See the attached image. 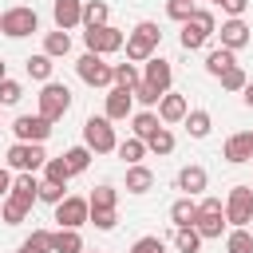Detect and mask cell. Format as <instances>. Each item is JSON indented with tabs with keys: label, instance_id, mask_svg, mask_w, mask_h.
<instances>
[{
	"label": "cell",
	"instance_id": "obj_22",
	"mask_svg": "<svg viewBox=\"0 0 253 253\" xmlns=\"http://www.w3.org/2000/svg\"><path fill=\"white\" fill-rule=\"evenodd\" d=\"M170 221H174V229L194 225V221H198V202H190V194H186V198H178V202L170 206Z\"/></svg>",
	"mask_w": 253,
	"mask_h": 253
},
{
	"label": "cell",
	"instance_id": "obj_29",
	"mask_svg": "<svg viewBox=\"0 0 253 253\" xmlns=\"http://www.w3.org/2000/svg\"><path fill=\"white\" fill-rule=\"evenodd\" d=\"M142 154H146V138H138V134H130L126 142H119V158H123L126 166H134V162H142Z\"/></svg>",
	"mask_w": 253,
	"mask_h": 253
},
{
	"label": "cell",
	"instance_id": "obj_45",
	"mask_svg": "<svg viewBox=\"0 0 253 253\" xmlns=\"http://www.w3.org/2000/svg\"><path fill=\"white\" fill-rule=\"evenodd\" d=\"M67 194H63V186H55V182H40V202H51V206H59Z\"/></svg>",
	"mask_w": 253,
	"mask_h": 253
},
{
	"label": "cell",
	"instance_id": "obj_42",
	"mask_svg": "<svg viewBox=\"0 0 253 253\" xmlns=\"http://www.w3.org/2000/svg\"><path fill=\"white\" fill-rule=\"evenodd\" d=\"M142 75L134 71V63H115V87H134Z\"/></svg>",
	"mask_w": 253,
	"mask_h": 253
},
{
	"label": "cell",
	"instance_id": "obj_16",
	"mask_svg": "<svg viewBox=\"0 0 253 253\" xmlns=\"http://www.w3.org/2000/svg\"><path fill=\"white\" fill-rule=\"evenodd\" d=\"M142 79L166 95V91H170V79H174V67H170V59H162V55H150V59H146V71H142Z\"/></svg>",
	"mask_w": 253,
	"mask_h": 253
},
{
	"label": "cell",
	"instance_id": "obj_24",
	"mask_svg": "<svg viewBox=\"0 0 253 253\" xmlns=\"http://www.w3.org/2000/svg\"><path fill=\"white\" fill-rule=\"evenodd\" d=\"M233 63H237V59H233V51H229V47H213V51L206 55V71H210V75H217V79H221Z\"/></svg>",
	"mask_w": 253,
	"mask_h": 253
},
{
	"label": "cell",
	"instance_id": "obj_53",
	"mask_svg": "<svg viewBox=\"0 0 253 253\" xmlns=\"http://www.w3.org/2000/svg\"><path fill=\"white\" fill-rule=\"evenodd\" d=\"M95 253H99V249H95Z\"/></svg>",
	"mask_w": 253,
	"mask_h": 253
},
{
	"label": "cell",
	"instance_id": "obj_44",
	"mask_svg": "<svg viewBox=\"0 0 253 253\" xmlns=\"http://www.w3.org/2000/svg\"><path fill=\"white\" fill-rule=\"evenodd\" d=\"M166 245H162V237H154V233H146V237H138L134 245H130V253H162Z\"/></svg>",
	"mask_w": 253,
	"mask_h": 253
},
{
	"label": "cell",
	"instance_id": "obj_33",
	"mask_svg": "<svg viewBox=\"0 0 253 253\" xmlns=\"http://www.w3.org/2000/svg\"><path fill=\"white\" fill-rule=\"evenodd\" d=\"M67 178H71V166H67L63 158H47V162H43V182L67 186Z\"/></svg>",
	"mask_w": 253,
	"mask_h": 253
},
{
	"label": "cell",
	"instance_id": "obj_52",
	"mask_svg": "<svg viewBox=\"0 0 253 253\" xmlns=\"http://www.w3.org/2000/svg\"><path fill=\"white\" fill-rule=\"evenodd\" d=\"M213 4H217V8H221V4H225V0H213Z\"/></svg>",
	"mask_w": 253,
	"mask_h": 253
},
{
	"label": "cell",
	"instance_id": "obj_25",
	"mask_svg": "<svg viewBox=\"0 0 253 253\" xmlns=\"http://www.w3.org/2000/svg\"><path fill=\"white\" fill-rule=\"evenodd\" d=\"M43 51H47L51 59H59V55H67V51H71V36H67L63 28H55V32H47V36H43Z\"/></svg>",
	"mask_w": 253,
	"mask_h": 253
},
{
	"label": "cell",
	"instance_id": "obj_38",
	"mask_svg": "<svg viewBox=\"0 0 253 253\" xmlns=\"http://www.w3.org/2000/svg\"><path fill=\"white\" fill-rule=\"evenodd\" d=\"M20 99H24V87L4 75V79H0V107H12V103H20Z\"/></svg>",
	"mask_w": 253,
	"mask_h": 253
},
{
	"label": "cell",
	"instance_id": "obj_30",
	"mask_svg": "<svg viewBox=\"0 0 253 253\" xmlns=\"http://www.w3.org/2000/svg\"><path fill=\"white\" fill-rule=\"evenodd\" d=\"M202 241H206V237H202L194 225H182V229L174 233V245H178V253H198V249H202Z\"/></svg>",
	"mask_w": 253,
	"mask_h": 253
},
{
	"label": "cell",
	"instance_id": "obj_31",
	"mask_svg": "<svg viewBox=\"0 0 253 253\" xmlns=\"http://www.w3.org/2000/svg\"><path fill=\"white\" fill-rule=\"evenodd\" d=\"M107 16H111V8H107L103 0H83V24H87V28L107 24Z\"/></svg>",
	"mask_w": 253,
	"mask_h": 253
},
{
	"label": "cell",
	"instance_id": "obj_15",
	"mask_svg": "<svg viewBox=\"0 0 253 253\" xmlns=\"http://www.w3.org/2000/svg\"><path fill=\"white\" fill-rule=\"evenodd\" d=\"M130 111H134V91H130V87H111V91H107V111H103V115H107L111 123H119V119H126Z\"/></svg>",
	"mask_w": 253,
	"mask_h": 253
},
{
	"label": "cell",
	"instance_id": "obj_34",
	"mask_svg": "<svg viewBox=\"0 0 253 253\" xmlns=\"http://www.w3.org/2000/svg\"><path fill=\"white\" fill-rule=\"evenodd\" d=\"M91 154H95L91 146H71V150L63 154V162L71 166V174H83V170L91 166Z\"/></svg>",
	"mask_w": 253,
	"mask_h": 253
},
{
	"label": "cell",
	"instance_id": "obj_5",
	"mask_svg": "<svg viewBox=\"0 0 253 253\" xmlns=\"http://www.w3.org/2000/svg\"><path fill=\"white\" fill-rule=\"evenodd\" d=\"M75 71L87 87H115V63H103V55H95V51H83Z\"/></svg>",
	"mask_w": 253,
	"mask_h": 253
},
{
	"label": "cell",
	"instance_id": "obj_2",
	"mask_svg": "<svg viewBox=\"0 0 253 253\" xmlns=\"http://www.w3.org/2000/svg\"><path fill=\"white\" fill-rule=\"evenodd\" d=\"M83 146H91L95 154L119 150V138H115V126H111L107 115H91V119L83 123Z\"/></svg>",
	"mask_w": 253,
	"mask_h": 253
},
{
	"label": "cell",
	"instance_id": "obj_3",
	"mask_svg": "<svg viewBox=\"0 0 253 253\" xmlns=\"http://www.w3.org/2000/svg\"><path fill=\"white\" fill-rule=\"evenodd\" d=\"M36 28H40V16H36V8H28V4H16V8L0 12V32H4L8 40H24V36H32Z\"/></svg>",
	"mask_w": 253,
	"mask_h": 253
},
{
	"label": "cell",
	"instance_id": "obj_9",
	"mask_svg": "<svg viewBox=\"0 0 253 253\" xmlns=\"http://www.w3.org/2000/svg\"><path fill=\"white\" fill-rule=\"evenodd\" d=\"M225 221L229 225H249L253 221V186H233L225 198Z\"/></svg>",
	"mask_w": 253,
	"mask_h": 253
},
{
	"label": "cell",
	"instance_id": "obj_32",
	"mask_svg": "<svg viewBox=\"0 0 253 253\" xmlns=\"http://www.w3.org/2000/svg\"><path fill=\"white\" fill-rule=\"evenodd\" d=\"M24 67H28V75H32V79H40V83H47V79H51V55H47V51L28 55V63H24Z\"/></svg>",
	"mask_w": 253,
	"mask_h": 253
},
{
	"label": "cell",
	"instance_id": "obj_26",
	"mask_svg": "<svg viewBox=\"0 0 253 253\" xmlns=\"http://www.w3.org/2000/svg\"><path fill=\"white\" fill-rule=\"evenodd\" d=\"M158 126H162V119H158L154 111H138V115H130V130H134L138 138H150Z\"/></svg>",
	"mask_w": 253,
	"mask_h": 253
},
{
	"label": "cell",
	"instance_id": "obj_48",
	"mask_svg": "<svg viewBox=\"0 0 253 253\" xmlns=\"http://www.w3.org/2000/svg\"><path fill=\"white\" fill-rule=\"evenodd\" d=\"M8 194H12V174L0 166V198H8Z\"/></svg>",
	"mask_w": 253,
	"mask_h": 253
},
{
	"label": "cell",
	"instance_id": "obj_47",
	"mask_svg": "<svg viewBox=\"0 0 253 253\" xmlns=\"http://www.w3.org/2000/svg\"><path fill=\"white\" fill-rule=\"evenodd\" d=\"M245 8H249V0H225L221 4V12H229V16H241Z\"/></svg>",
	"mask_w": 253,
	"mask_h": 253
},
{
	"label": "cell",
	"instance_id": "obj_28",
	"mask_svg": "<svg viewBox=\"0 0 253 253\" xmlns=\"http://www.w3.org/2000/svg\"><path fill=\"white\" fill-rule=\"evenodd\" d=\"M186 130H190V138H206L210 134V126H213V119H210V111H190L186 119Z\"/></svg>",
	"mask_w": 253,
	"mask_h": 253
},
{
	"label": "cell",
	"instance_id": "obj_50",
	"mask_svg": "<svg viewBox=\"0 0 253 253\" xmlns=\"http://www.w3.org/2000/svg\"><path fill=\"white\" fill-rule=\"evenodd\" d=\"M16 253H36V249H32V245H28V241H24V245H20V249H16Z\"/></svg>",
	"mask_w": 253,
	"mask_h": 253
},
{
	"label": "cell",
	"instance_id": "obj_12",
	"mask_svg": "<svg viewBox=\"0 0 253 253\" xmlns=\"http://www.w3.org/2000/svg\"><path fill=\"white\" fill-rule=\"evenodd\" d=\"M12 134H16V142H43L51 134V119H43V115H20L12 123Z\"/></svg>",
	"mask_w": 253,
	"mask_h": 253
},
{
	"label": "cell",
	"instance_id": "obj_20",
	"mask_svg": "<svg viewBox=\"0 0 253 253\" xmlns=\"http://www.w3.org/2000/svg\"><path fill=\"white\" fill-rule=\"evenodd\" d=\"M206 182H210V174H206L202 166H182V170H178V190H186L190 198H194V194H202V190H206Z\"/></svg>",
	"mask_w": 253,
	"mask_h": 253
},
{
	"label": "cell",
	"instance_id": "obj_13",
	"mask_svg": "<svg viewBox=\"0 0 253 253\" xmlns=\"http://www.w3.org/2000/svg\"><path fill=\"white\" fill-rule=\"evenodd\" d=\"M221 158H225V162H253V130L229 134L225 146H221Z\"/></svg>",
	"mask_w": 253,
	"mask_h": 253
},
{
	"label": "cell",
	"instance_id": "obj_40",
	"mask_svg": "<svg viewBox=\"0 0 253 253\" xmlns=\"http://www.w3.org/2000/svg\"><path fill=\"white\" fill-rule=\"evenodd\" d=\"M245 83H249V75L241 71V63H233V67L221 75V87H225V91H245Z\"/></svg>",
	"mask_w": 253,
	"mask_h": 253
},
{
	"label": "cell",
	"instance_id": "obj_11",
	"mask_svg": "<svg viewBox=\"0 0 253 253\" xmlns=\"http://www.w3.org/2000/svg\"><path fill=\"white\" fill-rule=\"evenodd\" d=\"M55 221H59L63 229L87 225V221H91V202H87V198H63V202L55 206Z\"/></svg>",
	"mask_w": 253,
	"mask_h": 253
},
{
	"label": "cell",
	"instance_id": "obj_51",
	"mask_svg": "<svg viewBox=\"0 0 253 253\" xmlns=\"http://www.w3.org/2000/svg\"><path fill=\"white\" fill-rule=\"evenodd\" d=\"M4 75H8V71H4V59H0V79H4Z\"/></svg>",
	"mask_w": 253,
	"mask_h": 253
},
{
	"label": "cell",
	"instance_id": "obj_27",
	"mask_svg": "<svg viewBox=\"0 0 253 253\" xmlns=\"http://www.w3.org/2000/svg\"><path fill=\"white\" fill-rule=\"evenodd\" d=\"M225 253H253V233L245 225H233L225 237Z\"/></svg>",
	"mask_w": 253,
	"mask_h": 253
},
{
	"label": "cell",
	"instance_id": "obj_19",
	"mask_svg": "<svg viewBox=\"0 0 253 253\" xmlns=\"http://www.w3.org/2000/svg\"><path fill=\"white\" fill-rule=\"evenodd\" d=\"M8 198H16V202H24V206L32 210V202L40 198V182H36V178H32L28 170H20V174L12 178V194H8Z\"/></svg>",
	"mask_w": 253,
	"mask_h": 253
},
{
	"label": "cell",
	"instance_id": "obj_4",
	"mask_svg": "<svg viewBox=\"0 0 253 253\" xmlns=\"http://www.w3.org/2000/svg\"><path fill=\"white\" fill-rule=\"evenodd\" d=\"M213 32H217V20H213V12L198 8V12H194L186 24H182V36H178V40H182V47H186V51H198V47H202V43H206Z\"/></svg>",
	"mask_w": 253,
	"mask_h": 253
},
{
	"label": "cell",
	"instance_id": "obj_18",
	"mask_svg": "<svg viewBox=\"0 0 253 253\" xmlns=\"http://www.w3.org/2000/svg\"><path fill=\"white\" fill-rule=\"evenodd\" d=\"M190 115V103H186V95H174V91H166L162 99H158V119L162 123H182Z\"/></svg>",
	"mask_w": 253,
	"mask_h": 253
},
{
	"label": "cell",
	"instance_id": "obj_23",
	"mask_svg": "<svg viewBox=\"0 0 253 253\" xmlns=\"http://www.w3.org/2000/svg\"><path fill=\"white\" fill-rule=\"evenodd\" d=\"M51 253H83L79 229H63L59 225V233H51Z\"/></svg>",
	"mask_w": 253,
	"mask_h": 253
},
{
	"label": "cell",
	"instance_id": "obj_6",
	"mask_svg": "<svg viewBox=\"0 0 253 253\" xmlns=\"http://www.w3.org/2000/svg\"><path fill=\"white\" fill-rule=\"evenodd\" d=\"M194 229H198L206 241L221 237V229H225V206H221L217 198H202V202H198V221H194Z\"/></svg>",
	"mask_w": 253,
	"mask_h": 253
},
{
	"label": "cell",
	"instance_id": "obj_37",
	"mask_svg": "<svg viewBox=\"0 0 253 253\" xmlns=\"http://www.w3.org/2000/svg\"><path fill=\"white\" fill-rule=\"evenodd\" d=\"M0 217H4V225H20V221L28 217V206H24V202H16V198H4Z\"/></svg>",
	"mask_w": 253,
	"mask_h": 253
},
{
	"label": "cell",
	"instance_id": "obj_46",
	"mask_svg": "<svg viewBox=\"0 0 253 253\" xmlns=\"http://www.w3.org/2000/svg\"><path fill=\"white\" fill-rule=\"evenodd\" d=\"M28 245H32L36 253H51V229H32Z\"/></svg>",
	"mask_w": 253,
	"mask_h": 253
},
{
	"label": "cell",
	"instance_id": "obj_39",
	"mask_svg": "<svg viewBox=\"0 0 253 253\" xmlns=\"http://www.w3.org/2000/svg\"><path fill=\"white\" fill-rule=\"evenodd\" d=\"M194 12H198V8H194V0H166V16H170V20H178V24H186Z\"/></svg>",
	"mask_w": 253,
	"mask_h": 253
},
{
	"label": "cell",
	"instance_id": "obj_8",
	"mask_svg": "<svg viewBox=\"0 0 253 253\" xmlns=\"http://www.w3.org/2000/svg\"><path fill=\"white\" fill-rule=\"evenodd\" d=\"M83 43H87V51H95V55H111V51H119V47L126 43V36H123L119 28H111V24H99V28H87V32H83Z\"/></svg>",
	"mask_w": 253,
	"mask_h": 253
},
{
	"label": "cell",
	"instance_id": "obj_1",
	"mask_svg": "<svg viewBox=\"0 0 253 253\" xmlns=\"http://www.w3.org/2000/svg\"><path fill=\"white\" fill-rule=\"evenodd\" d=\"M158 40H162V32H158V24H150V20H142V24H134V32L126 36V59L130 63H146L150 55H154V47H158Z\"/></svg>",
	"mask_w": 253,
	"mask_h": 253
},
{
	"label": "cell",
	"instance_id": "obj_35",
	"mask_svg": "<svg viewBox=\"0 0 253 253\" xmlns=\"http://www.w3.org/2000/svg\"><path fill=\"white\" fill-rule=\"evenodd\" d=\"M87 202H91V210H115V202H119V194H115V186H95Z\"/></svg>",
	"mask_w": 253,
	"mask_h": 253
},
{
	"label": "cell",
	"instance_id": "obj_21",
	"mask_svg": "<svg viewBox=\"0 0 253 253\" xmlns=\"http://www.w3.org/2000/svg\"><path fill=\"white\" fill-rule=\"evenodd\" d=\"M126 190H130V194H150V190H154V174H150L142 162L126 166Z\"/></svg>",
	"mask_w": 253,
	"mask_h": 253
},
{
	"label": "cell",
	"instance_id": "obj_49",
	"mask_svg": "<svg viewBox=\"0 0 253 253\" xmlns=\"http://www.w3.org/2000/svg\"><path fill=\"white\" fill-rule=\"evenodd\" d=\"M241 99H245V107H249V111H253V79H249V83H245V91H241Z\"/></svg>",
	"mask_w": 253,
	"mask_h": 253
},
{
	"label": "cell",
	"instance_id": "obj_41",
	"mask_svg": "<svg viewBox=\"0 0 253 253\" xmlns=\"http://www.w3.org/2000/svg\"><path fill=\"white\" fill-rule=\"evenodd\" d=\"M130 91H134V99H138V103H146V107H158V99H162V91H158V87H150L146 79H138Z\"/></svg>",
	"mask_w": 253,
	"mask_h": 253
},
{
	"label": "cell",
	"instance_id": "obj_43",
	"mask_svg": "<svg viewBox=\"0 0 253 253\" xmlns=\"http://www.w3.org/2000/svg\"><path fill=\"white\" fill-rule=\"evenodd\" d=\"M115 221H119V213H115V210H91V225H95V229H103V233H107V229H115Z\"/></svg>",
	"mask_w": 253,
	"mask_h": 253
},
{
	"label": "cell",
	"instance_id": "obj_17",
	"mask_svg": "<svg viewBox=\"0 0 253 253\" xmlns=\"http://www.w3.org/2000/svg\"><path fill=\"white\" fill-rule=\"evenodd\" d=\"M51 16H55V28L71 32L75 24H83V0H51Z\"/></svg>",
	"mask_w": 253,
	"mask_h": 253
},
{
	"label": "cell",
	"instance_id": "obj_10",
	"mask_svg": "<svg viewBox=\"0 0 253 253\" xmlns=\"http://www.w3.org/2000/svg\"><path fill=\"white\" fill-rule=\"evenodd\" d=\"M43 162H47V154H43L40 142H12V146H8V166H12V170H28V174H36Z\"/></svg>",
	"mask_w": 253,
	"mask_h": 253
},
{
	"label": "cell",
	"instance_id": "obj_36",
	"mask_svg": "<svg viewBox=\"0 0 253 253\" xmlns=\"http://www.w3.org/2000/svg\"><path fill=\"white\" fill-rule=\"evenodd\" d=\"M146 150H154V154H170V150H174V134H170L166 126H158V130L146 138Z\"/></svg>",
	"mask_w": 253,
	"mask_h": 253
},
{
	"label": "cell",
	"instance_id": "obj_14",
	"mask_svg": "<svg viewBox=\"0 0 253 253\" xmlns=\"http://www.w3.org/2000/svg\"><path fill=\"white\" fill-rule=\"evenodd\" d=\"M249 40H253V32H249V24H245L241 16H229V20L221 24V47H229V51H241Z\"/></svg>",
	"mask_w": 253,
	"mask_h": 253
},
{
	"label": "cell",
	"instance_id": "obj_7",
	"mask_svg": "<svg viewBox=\"0 0 253 253\" xmlns=\"http://www.w3.org/2000/svg\"><path fill=\"white\" fill-rule=\"evenodd\" d=\"M67 111H71V91H67L63 83H51V79H47L43 91H40V115L55 123V119H63Z\"/></svg>",
	"mask_w": 253,
	"mask_h": 253
}]
</instances>
